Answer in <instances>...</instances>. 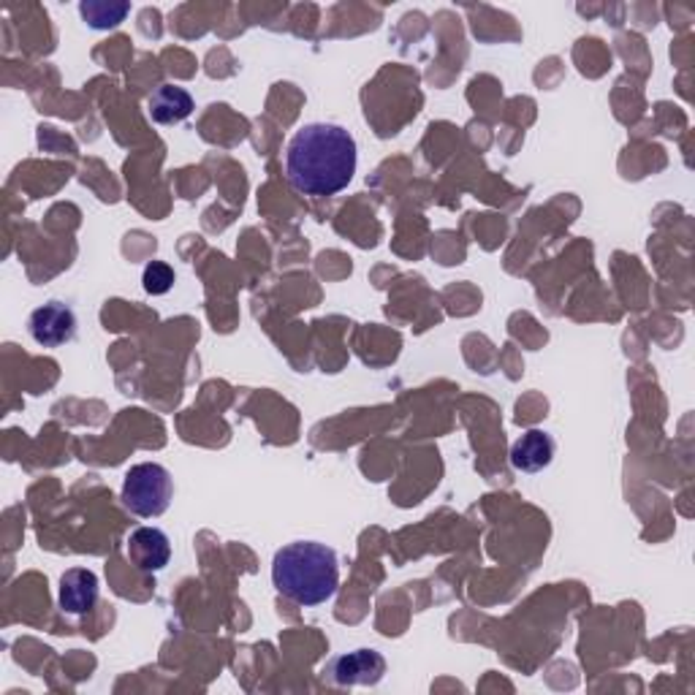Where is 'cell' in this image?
I'll return each mask as SVG.
<instances>
[{
    "label": "cell",
    "instance_id": "cell-4",
    "mask_svg": "<svg viewBox=\"0 0 695 695\" xmlns=\"http://www.w3.org/2000/svg\"><path fill=\"white\" fill-rule=\"evenodd\" d=\"M30 335L44 348L66 346L77 337V316L63 301H47L30 316Z\"/></svg>",
    "mask_w": 695,
    "mask_h": 695
},
{
    "label": "cell",
    "instance_id": "cell-1",
    "mask_svg": "<svg viewBox=\"0 0 695 695\" xmlns=\"http://www.w3.org/2000/svg\"><path fill=\"white\" fill-rule=\"evenodd\" d=\"M356 139L342 126L310 122L301 126L286 150L291 186L307 196H335L356 175Z\"/></svg>",
    "mask_w": 695,
    "mask_h": 695
},
{
    "label": "cell",
    "instance_id": "cell-9",
    "mask_svg": "<svg viewBox=\"0 0 695 695\" xmlns=\"http://www.w3.org/2000/svg\"><path fill=\"white\" fill-rule=\"evenodd\" d=\"M147 109H150L152 120L161 122V126H171V122L188 120L193 112V98L188 90L175 88V85H161L147 101Z\"/></svg>",
    "mask_w": 695,
    "mask_h": 695
},
{
    "label": "cell",
    "instance_id": "cell-3",
    "mask_svg": "<svg viewBox=\"0 0 695 695\" xmlns=\"http://www.w3.org/2000/svg\"><path fill=\"white\" fill-rule=\"evenodd\" d=\"M171 495H175V484H171L169 470L156 463H141L126 473L122 481V506L131 514L145 516H161L169 508Z\"/></svg>",
    "mask_w": 695,
    "mask_h": 695
},
{
    "label": "cell",
    "instance_id": "cell-2",
    "mask_svg": "<svg viewBox=\"0 0 695 695\" xmlns=\"http://www.w3.org/2000/svg\"><path fill=\"white\" fill-rule=\"evenodd\" d=\"M272 582L282 598L299 606H321L340 587L335 549L316 540L288 544L272 559Z\"/></svg>",
    "mask_w": 695,
    "mask_h": 695
},
{
    "label": "cell",
    "instance_id": "cell-8",
    "mask_svg": "<svg viewBox=\"0 0 695 695\" xmlns=\"http://www.w3.org/2000/svg\"><path fill=\"white\" fill-rule=\"evenodd\" d=\"M552 457H555V440L544 429H530L510 448V465L522 473L544 470L552 465Z\"/></svg>",
    "mask_w": 695,
    "mask_h": 695
},
{
    "label": "cell",
    "instance_id": "cell-10",
    "mask_svg": "<svg viewBox=\"0 0 695 695\" xmlns=\"http://www.w3.org/2000/svg\"><path fill=\"white\" fill-rule=\"evenodd\" d=\"M79 11H82L85 22H88L90 28L107 30V28H117V24L126 20L131 6L115 3V0H109V3L107 0H85V3L79 6Z\"/></svg>",
    "mask_w": 695,
    "mask_h": 695
},
{
    "label": "cell",
    "instance_id": "cell-5",
    "mask_svg": "<svg viewBox=\"0 0 695 695\" xmlns=\"http://www.w3.org/2000/svg\"><path fill=\"white\" fill-rule=\"evenodd\" d=\"M171 557V546L169 538H166L163 530L158 527H139V530L131 533L128 538V559L137 565L145 574H156V570H163L169 565Z\"/></svg>",
    "mask_w": 695,
    "mask_h": 695
},
{
    "label": "cell",
    "instance_id": "cell-7",
    "mask_svg": "<svg viewBox=\"0 0 695 695\" xmlns=\"http://www.w3.org/2000/svg\"><path fill=\"white\" fill-rule=\"evenodd\" d=\"M98 600V579L93 570L73 568L60 576V608L73 617H82Z\"/></svg>",
    "mask_w": 695,
    "mask_h": 695
},
{
    "label": "cell",
    "instance_id": "cell-6",
    "mask_svg": "<svg viewBox=\"0 0 695 695\" xmlns=\"http://www.w3.org/2000/svg\"><path fill=\"white\" fill-rule=\"evenodd\" d=\"M386 672V661L375 649H356L337 657L331 674L340 685H375Z\"/></svg>",
    "mask_w": 695,
    "mask_h": 695
},
{
    "label": "cell",
    "instance_id": "cell-11",
    "mask_svg": "<svg viewBox=\"0 0 695 695\" xmlns=\"http://www.w3.org/2000/svg\"><path fill=\"white\" fill-rule=\"evenodd\" d=\"M141 282H145L147 294L161 297V294H169L171 286H175V269L163 261H152V264H147Z\"/></svg>",
    "mask_w": 695,
    "mask_h": 695
}]
</instances>
